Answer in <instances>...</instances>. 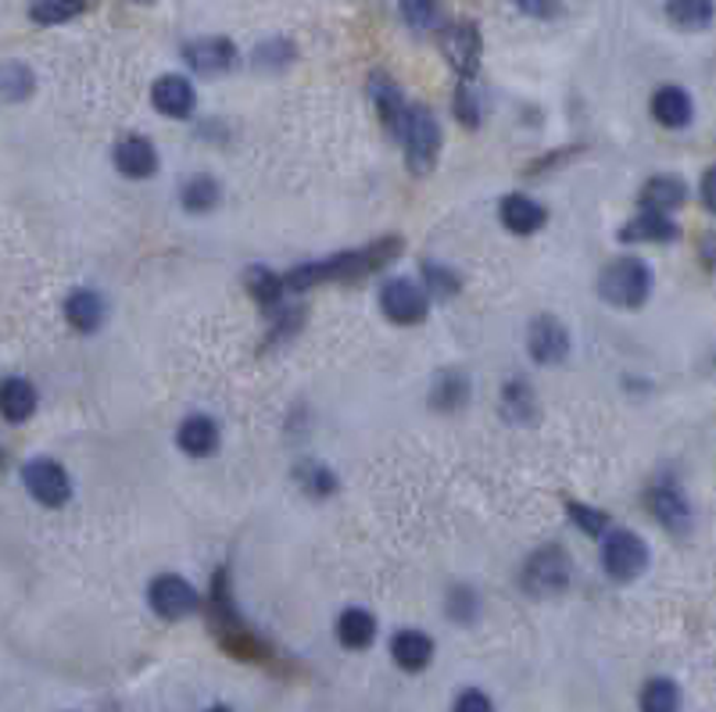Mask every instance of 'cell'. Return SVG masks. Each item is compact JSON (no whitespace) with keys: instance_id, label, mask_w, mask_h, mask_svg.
Masks as SVG:
<instances>
[{"instance_id":"obj_1","label":"cell","mask_w":716,"mask_h":712,"mask_svg":"<svg viewBox=\"0 0 716 712\" xmlns=\"http://www.w3.org/2000/svg\"><path fill=\"white\" fill-rule=\"evenodd\" d=\"M398 251H401V240H380V244L358 248L348 254H334V259H326V262L301 265L294 273H286L283 280L291 291H305L312 283H329V280H358V276H369V273H377V269H383Z\"/></svg>"},{"instance_id":"obj_2","label":"cell","mask_w":716,"mask_h":712,"mask_svg":"<svg viewBox=\"0 0 716 712\" xmlns=\"http://www.w3.org/2000/svg\"><path fill=\"white\" fill-rule=\"evenodd\" d=\"M652 273L641 259H616L606 265L598 280V294L606 297L612 308H641L649 302Z\"/></svg>"},{"instance_id":"obj_3","label":"cell","mask_w":716,"mask_h":712,"mask_svg":"<svg viewBox=\"0 0 716 712\" xmlns=\"http://www.w3.org/2000/svg\"><path fill=\"white\" fill-rule=\"evenodd\" d=\"M401 144H405V158L412 173L426 176L437 165V154H441V125L434 119V111L423 105H412L405 130H401Z\"/></svg>"},{"instance_id":"obj_4","label":"cell","mask_w":716,"mask_h":712,"mask_svg":"<svg viewBox=\"0 0 716 712\" xmlns=\"http://www.w3.org/2000/svg\"><path fill=\"white\" fill-rule=\"evenodd\" d=\"M601 569L616 583L638 580L649 569V545L634 530H609L606 545H601Z\"/></svg>"},{"instance_id":"obj_5","label":"cell","mask_w":716,"mask_h":712,"mask_svg":"<svg viewBox=\"0 0 716 712\" xmlns=\"http://www.w3.org/2000/svg\"><path fill=\"white\" fill-rule=\"evenodd\" d=\"M22 483L25 491L36 497L43 508H62L68 505L72 497V480H68V469L54 459H33L22 465Z\"/></svg>"},{"instance_id":"obj_6","label":"cell","mask_w":716,"mask_h":712,"mask_svg":"<svg viewBox=\"0 0 716 712\" xmlns=\"http://www.w3.org/2000/svg\"><path fill=\"white\" fill-rule=\"evenodd\" d=\"M148 602L154 609V616H162V620H186L200 609V598L194 591V583H186L176 573L154 577L151 588H148Z\"/></svg>"},{"instance_id":"obj_7","label":"cell","mask_w":716,"mask_h":712,"mask_svg":"<svg viewBox=\"0 0 716 712\" xmlns=\"http://www.w3.org/2000/svg\"><path fill=\"white\" fill-rule=\"evenodd\" d=\"M569 583V559L563 548H541L530 555V562L523 569V588L530 594H558Z\"/></svg>"},{"instance_id":"obj_8","label":"cell","mask_w":716,"mask_h":712,"mask_svg":"<svg viewBox=\"0 0 716 712\" xmlns=\"http://www.w3.org/2000/svg\"><path fill=\"white\" fill-rule=\"evenodd\" d=\"M380 311L398 326H415L426 319L430 302L412 280H387L380 291Z\"/></svg>"},{"instance_id":"obj_9","label":"cell","mask_w":716,"mask_h":712,"mask_svg":"<svg viewBox=\"0 0 716 712\" xmlns=\"http://www.w3.org/2000/svg\"><path fill=\"white\" fill-rule=\"evenodd\" d=\"M527 351L538 365H558L569 354V330L555 316H538L527 330Z\"/></svg>"},{"instance_id":"obj_10","label":"cell","mask_w":716,"mask_h":712,"mask_svg":"<svg viewBox=\"0 0 716 712\" xmlns=\"http://www.w3.org/2000/svg\"><path fill=\"white\" fill-rule=\"evenodd\" d=\"M183 62L191 65L197 76H219L226 68H234L237 47L223 36H200L183 47Z\"/></svg>"},{"instance_id":"obj_11","label":"cell","mask_w":716,"mask_h":712,"mask_svg":"<svg viewBox=\"0 0 716 712\" xmlns=\"http://www.w3.org/2000/svg\"><path fill=\"white\" fill-rule=\"evenodd\" d=\"M649 508L670 534H684L687 526H692V508H687V497L673 488V483H659V488L649 491Z\"/></svg>"},{"instance_id":"obj_12","label":"cell","mask_w":716,"mask_h":712,"mask_svg":"<svg viewBox=\"0 0 716 712\" xmlns=\"http://www.w3.org/2000/svg\"><path fill=\"white\" fill-rule=\"evenodd\" d=\"M369 97H372V105H377L387 130H391L394 136H401V130H405V119H409V108H412V105H405L401 90L383 73H377V76H369Z\"/></svg>"},{"instance_id":"obj_13","label":"cell","mask_w":716,"mask_h":712,"mask_svg":"<svg viewBox=\"0 0 716 712\" xmlns=\"http://www.w3.org/2000/svg\"><path fill=\"white\" fill-rule=\"evenodd\" d=\"M115 168L129 179H148L158 173V151L148 136H126L115 147Z\"/></svg>"},{"instance_id":"obj_14","label":"cell","mask_w":716,"mask_h":712,"mask_svg":"<svg viewBox=\"0 0 716 712\" xmlns=\"http://www.w3.org/2000/svg\"><path fill=\"white\" fill-rule=\"evenodd\" d=\"M151 105L158 108V116L186 119L194 111V87L183 76H162L151 87Z\"/></svg>"},{"instance_id":"obj_15","label":"cell","mask_w":716,"mask_h":712,"mask_svg":"<svg viewBox=\"0 0 716 712\" xmlns=\"http://www.w3.org/2000/svg\"><path fill=\"white\" fill-rule=\"evenodd\" d=\"M623 244H670V240H677V226L666 216V211H641L638 219H630L620 233Z\"/></svg>"},{"instance_id":"obj_16","label":"cell","mask_w":716,"mask_h":712,"mask_svg":"<svg viewBox=\"0 0 716 712\" xmlns=\"http://www.w3.org/2000/svg\"><path fill=\"white\" fill-rule=\"evenodd\" d=\"M444 54H448V62L463 73V79H473L477 76V65H480V36L473 25H452L448 33H444Z\"/></svg>"},{"instance_id":"obj_17","label":"cell","mask_w":716,"mask_h":712,"mask_svg":"<svg viewBox=\"0 0 716 712\" xmlns=\"http://www.w3.org/2000/svg\"><path fill=\"white\" fill-rule=\"evenodd\" d=\"M498 216H501V226H506V230L516 233V237H530L544 226V208L538 201H530V197H523V194L501 197Z\"/></svg>"},{"instance_id":"obj_18","label":"cell","mask_w":716,"mask_h":712,"mask_svg":"<svg viewBox=\"0 0 716 712\" xmlns=\"http://www.w3.org/2000/svg\"><path fill=\"white\" fill-rule=\"evenodd\" d=\"M391 659L405 669V673H420L434 662V640L423 631H398L391 637Z\"/></svg>"},{"instance_id":"obj_19","label":"cell","mask_w":716,"mask_h":712,"mask_svg":"<svg viewBox=\"0 0 716 712\" xmlns=\"http://www.w3.org/2000/svg\"><path fill=\"white\" fill-rule=\"evenodd\" d=\"M652 116L659 125H666V130H684V125H692L695 119V105H692V97H687V90L663 87L652 97Z\"/></svg>"},{"instance_id":"obj_20","label":"cell","mask_w":716,"mask_h":712,"mask_svg":"<svg viewBox=\"0 0 716 712\" xmlns=\"http://www.w3.org/2000/svg\"><path fill=\"white\" fill-rule=\"evenodd\" d=\"M176 445L183 448V454H191V459H208V454H215V448H219V426L208 416L183 419Z\"/></svg>"},{"instance_id":"obj_21","label":"cell","mask_w":716,"mask_h":712,"mask_svg":"<svg viewBox=\"0 0 716 712\" xmlns=\"http://www.w3.org/2000/svg\"><path fill=\"white\" fill-rule=\"evenodd\" d=\"M36 387L22 376H8L4 387H0V412H4L8 423H25L36 416Z\"/></svg>"},{"instance_id":"obj_22","label":"cell","mask_w":716,"mask_h":712,"mask_svg":"<svg viewBox=\"0 0 716 712\" xmlns=\"http://www.w3.org/2000/svg\"><path fill=\"white\" fill-rule=\"evenodd\" d=\"M666 19L673 30L684 33H702L709 30L716 19V4L713 0H666Z\"/></svg>"},{"instance_id":"obj_23","label":"cell","mask_w":716,"mask_h":712,"mask_svg":"<svg viewBox=\"0 0 716 712\" xmlns=\"http://www.w3.org/2000/svg\"><path fill=\"white\" fill-rule=\"evenodd\" d=\"M372 637H377V620H372V612L366 609H344L337 616V640L344 648L351 651H362L372 645Z\"/></svg>"},{"instance_id":"obj_24","label":"cell","mask_w":716,"mask_h":712,"mask_svg":"<svg viewBox=\"0 0 716 712\" xmlns=\"http://www.w3.org/2000/svg\"><path fill=\"white\" fill-rule=\"evenodd\" d=\"M687 201V187L677 176H655L641 187V208L644 211H673Z\"/></svg>"},{"instance_id":"obj_25","label":"cell","mask_w":716,"mask_h":712,"mask_svg":"<svg viewBox=\"0 0 716 712\" xmlns=\"http://www.w3.org/2000/svg\"><path fill=\"white\" fill-rule=\"evenodd\" d=\"M65 319L72 330H79V333H94L100 322H105V302L94 294V291H76V294H68V302H65Z\"/></svg>"},{"instance_id":"obj_26","label":"cell","mask_w":716,"mask_h":712,"mask_svg":"<svg viewBox=\"0 0 716 712\" xmlns=\"http://www.w3.org/2000/svg\"><path fill=\"white\" fill-rule=\"evenodd\" d=\"M641 712H681V688L670 677H652L638 698Z\"/></svg>"},{"instance_id":"obj_27","label":"cell","mask_w":716,"mask_h":712,"mask_svg":"<svg viewBox=\"0 0 716 712\" xmlns=\"http://www.w3.org/2000/svg\"><path fill=\"white\" fill-rule=\"evenodd\" d=\"M180 201H183L186 211H191V216H205V211H211L215 205H219V187H215L211 176H194V179L183 183Z\"/></svg>"},{"instance_id":"obj_28","label":"cell","mask_w":716,"mask_h":712,"mask_svg":"<svg viewBox=\"0 0 716 712\" xmlns=\"http://www.w3.org/2000/svg\"><path fill=\"white\" fill-rule=\"evenodd\" d=\"M83 11H86V0H33L29 15L40 25H62V22L79 19Z\"/></svg>"},{"instance_id":"obj_29","label":"cell","mask_w":716,"mask_h":712,"mask_svg":"<svg viewBox=\"0 0 716 712\" xmlns=\"http://www.w3.org/2000/svg\"><path fill=\"white\" fill-rule=\"evenodd\" d=\"M501 408H506V416L516 423H530L538 416L534 394H530L527 383H506V391H501Z\"/></svg>"},{"instance_id":"obj_30","label":"cell","mask_w":716,"mask_h":712,"mask_svg":"<svg viewBox=\"0 0 716 712\" xmlns=\"http://www.w3.org/2000/svg\"><path fill=\"white\" fill-rule=\"evenodd\" d=\"M401 15L412 25V30H434L437 19H441V4L437 0H401Z\"/></svg>"},{"instance_id":"obj_31","label":"cell","mask_w":716,"mask_h":712,"mask_svg":"<svg viewBox=\"0 0 716 712\" xmlns=\"http://www.w3.org/2000/svg\"><path fill=\"white\" fill-rule=\"evenodd\" d=\"M297 483H301V488H305V494H312V497H323V494H329V491L337 488L334 473H329V469H323L319 462L297 465Z\"/></svg>"},{"instance_id":"obj_32","label":"cell","mask_w":716,"mask_h":712,"mask_svg":"<svg viewBox=\"0 0 716 712\" xmlns=\"http://www.w3.org/2000/svg\"><path fill=\"white\" fill-rule=\"evenodd\" d=\"M566 516L592 537H606L609 534V516H606V512H598V508H587L581 502H566Z\"/></svg>"},{"instance_id":"obj_33","label":"cell","mask_w":716,"mask_h":712,"mask_svg":"<svg viewBox=\"0 0 716 712\" xmlns=\"http://www.w3.org/2000/svg\"><path fill=\"white\" fill-rule=\"evenodd\" d=\"M29 90H33V73H29L25 65L11 62V65L4 68V97L14 105V101H25Z\"/></svg>"},{"instance_id":"obj_34","label":"cell","mask_w":716,"mask_h":712,"mask_svg":"<svg viewBox=\"0 0 716 712\" xmlns=\"http://www.w3.org/2000/svg\"><path fill=\"white\" fill-rule=\"evenodd\" d=\"M452 712H495V702L487 698L484 691H463L455 698V705H452Z\"/></svg>"},{"instance_id":"obj_35","label":"cell","mask_w":716,"mask_h":712,"mask_svg":"<svg viewBox=\"0 0 716 712\" xmlns=\"http://www.w3.org/2000/svg\"><path fill=\"white\" fill-rule=\"evenodd\" d=\"M423 273H426V283H430V287H437V294H452V291H458V280L448 273V269L423 265Z\"/></svg>"},{"instance_id":"obj_36","label":"cell","mask_w":716,"mask_h":712,"mask_svg":"<svg viewBox=\"0 0 716 712\" xmlns=\"http://www.w3.org/2000/svg\"><path fill=\"white\" fill-rule=\"evenodd\" d=\"M516 8L530 19H552L558 11V0H516Z\"/></svg>"},{"instance_id":"obj_37","label":"cell","mask_w":716,"mask_h":712,"mask_svg":"<svg viewBox=\"0 0 716 712\" xmlns=\"http://www.w3.org/2000/svg\"><path fill=\"white\" fill-rule=\"evenodd\" d=\"M455 105H458V116H463L466 125H477V111H473V105H477V101H473V94L466 87L455 94Z\"/></svg>"},{"instance_id":"obj_38","label":"cell","mask_w":716,"mask_h":712,"mask_svg":"<svg viewBox=\"0 0 716 712\" xmlns=\"http://www.w3.org/2000/svg\"><path fill=\"white\" fill-rule=\"evenodd\" d=\"M702 205H706L713 216H716V165L702 176Z\"/></svg>"},{"instance_id":"obj_39","label":"cell","mask_w":716,"mask_h":712,"mask_svg":"<svg viewBox=\"0 0 716 712\" xmlns=\"http://www.w3.org/2000/svg\"><path fill=\"white\" fill-rule=\"evenodd\" d=\"M702 262H706L709 269H716V233L702 237Z\"/></svg>"},{"instance_id":"obj_40","label":"cell","mask_w":716,"mask_h":712,"mask_svg":"<svg viewBox=\"0 0 716 712\" xmlns=\"http://www.w3.org/2000/svg\"><path fill=\"white\" fill-rule=\"evenodd\" d=\"M208 712H234V709H226V705H211Z\"/></svg>"},{"instance_id":"obj_41","label":"cell","mask_w":716,"mask_h":712,"mask_svg":"<svg viewBox=\"0 0 716 712\" xmlns=\"http://www.w3.org/2000/svg\"><path fill=\"white\" fill-rule=\"evenodd\" d=\"M140 4H148V0H140Z\"/></svg>"}]
</instances>
